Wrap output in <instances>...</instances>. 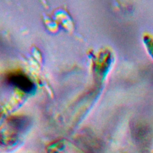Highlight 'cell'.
<instances>
[{"label":"cell","mask_w":153,"mask_h":153,"mask_svg":"<svg viewBox=\"0 0 153 153\" xmlns=\"http://www.w3.org/2000/svg\"><path fill=\"white\" fill-rule=\"evenodd\" d=\"M7 80L8 82L25 92H31L35 88V85L32 81L22 73H11L8 75Z\"/></svg>","instance_id":"1"}]
</instances>
